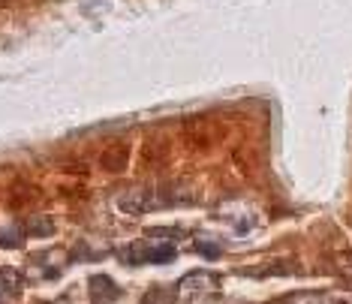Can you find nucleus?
Instances as JSON below:
<instances>
[{
    "mask_svg": "<svg viewBox=\"0 0 352 304\" xmlns=\"http://www.w3.org/2000/svg\"><path fill=\"white\" fill-rule=\"evenodd\" d=\"M175 256V247H139L130 253V262H169Z\"/></svg>",
    "mask_w": 352,
    "mask_h": 304,
    "instance_id": "obj_1",
    "label": "nucleus"
},
{
    "mask_svg": "<svg viewBox=\"0 0 352 304\" xmlns=\"http://www.w3.org/2000/svg\"><path fill=\"white\" fill-rule=\"evenodd\" d=\"M3 295H6V292H3V283H0V304H3Z\"/></svg>",
    "mask_w": 352,
    "mask_h": 304,
    "instance_id": "obj_2",
    "label": "nucleus"
}]
</instances>
